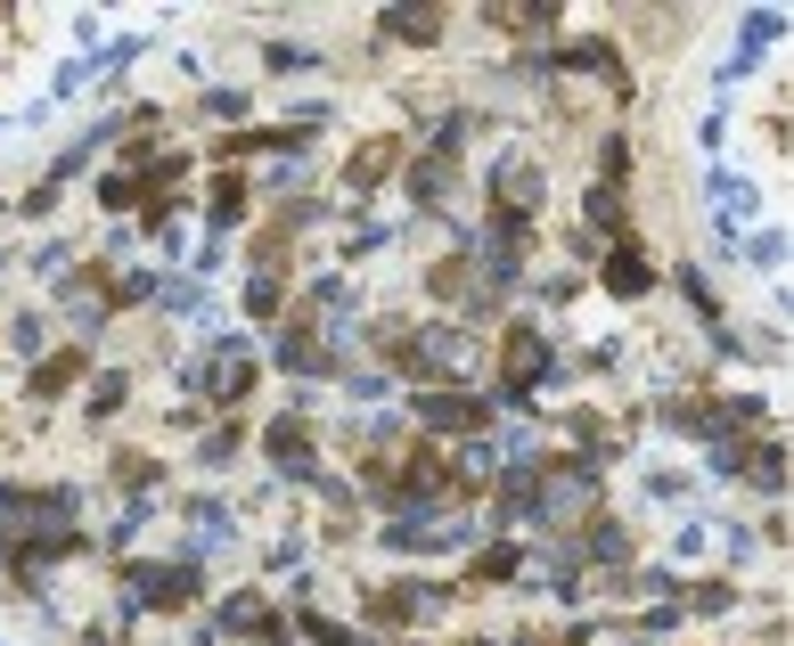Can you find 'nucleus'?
Here are the masks:
<instances>
[{"instance_id": "7ed1b4c3", "label": "nucleus", "mask_w": 794, "mask_h": 646, "mask_svg": "<svg viewBox=\"0 0 794 646\" xmlns=\"http://www.w3.org/2000/svg\"><path fill=\"white\" fill-rule=\"evenodd\" d=\"M140 597H148V606H181V597H197V573L189 565H156V573H140Z\"/></svg>"}, {"instance_id": "20e7f679", "label": "nucleus", "mask_w": 794, "mask_h": 646, "mask_svg": "<svg viewBox=\"0 0 794 646\" xmlns=\"http://www.w3.org/2000/svg\"><path fill=\"white\" fill-rule=\"evenodd\" d=\"M426 418H434V426H475L484 409H475V402H426Z\"/></svg>"}, {"instance_id": "f257e3e1", "label": "nucleus", "mask_w": 794, "mask_h": 646, "mask_svg": "<svg viewBox=\"0 0 794 646\" xmlns=\"http://www.w3.org/2000/svg\"><path fill=\"white\" fill-rule=\"evenodd\" d=\"M533 205H540V173H533V164H499V213H533Z\"/></svg>"}, {"instance_id": "39448f33", "label": "nucleus", "mask_w": 794, "mask_h": 646, "mask_svg": "<svg viewBox=\"0 0 794 646\" xmlns=\"http://www.w3.org/2000/svg\"><path fill=\"white\" fill-rule=\"evenodd\" d=\"M74 385V352H66V361H50V368H41V393H66Z\"/></svg>"}, {"instance_id": "f03ea898", "label": "nucleus", "mask_w": 794, "mask_h": 646, "mask_svg": "<svg viewBox=\"0 0 794 646\" xmlns=\"http://www.w3.org/2000/svg\"><path fill=\"white\" fill-rule=\"evenodd\" d=\"M246 385H255V361H246V352H214V368H205V393H214V402H238Z\"/></svg>"}, {"instance_id": "423d86ee", "label": "nucleus", "mask_w": 794, "mask_h": 646, "mask_svg": "<svg viewBox=\"0 0 794 646\" xmlns=\"http://www.w3.org/2000/svg\"><path fill=\"white\" fill-rule=\"evenodd\" d=\"M393 33H410V41H426V33H434V17H426V9H402V17H393Z\"/></svg>"}]
</instances>
